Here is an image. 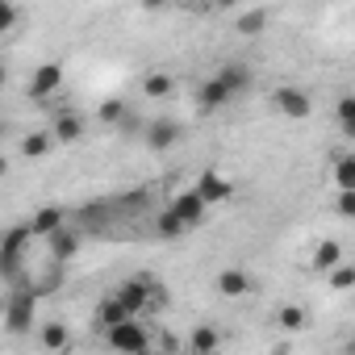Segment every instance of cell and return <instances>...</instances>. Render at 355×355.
<instances>
[{"mask_svg": "<svg viewBox=\"0 0 355 355\" xmlns=\"http://www.w3.org/2000/svg\"><path fill=\"white\" fill-rule=\"evenodd\" d=\"M343 218H355V189H338V205H334Z\"/></svg>", "mask_w": 355, "mask_h": 355, "instance_id": "obj_30", "label": "cell"}, {"mask_svg": "<svg viewBox=\"0 0 355 355\" xmlns=\"http://www.w3.org/2000/svg\"><path fill=\"white\" fill-rule=\"evenodd\" d=\"M276 322H280L284 334H297V330L305 326V309H301V305H284V309L276 313Z\"/></svg>", "mask_w": 355, "mask_h": 355, "instance_id": "obj_23", "label": "cell"}, {"mask_svg": "<svg viewBox=\"0 0 355 355\" xmlns=\"http://www.w3.org/2000/svg\"><path fill=\"white\" fill-rule=\"evenodd\" d=\"M230 101H234V96L226 92V84H222L218 76H209V80L197 88V109H201V113H218V109H226Z\"/></svg>", "mask_w": 355, "mask_h": 355, "instance_id": "obj_9", "label": "cell"}, {"mask_svg": "<svg viewBox=\"0 0 355 355\" xmlns=\"http://www.w3.org/2000/svg\"><path fill=\"white\" fill-rule=\"evenodd\" d=\"M51 138H55V146H71V142H80L84 138V121L76 117V113H59L55 121H51V130H46Z\"/></svg>", "mask_w": 355, "mask_h": 355, "instance_id": "obj_12", "label": "cell"}, {"mask_svg": "<svg viewBox=\"0 0 355 355\" xmlns=\"http://www.w3.org/2000/svg\"><path fill=\"white\" fill-rule=\"evenodd\" d=\"M189 351H193V355H218V351H222V330L209 326V322L197 326V330L189 334Z\"/></svg>", "mask_w": 355, "mask_h": 355, "instance_id": "obj_14", "label": "cell"}, {"mask_svg": "<svg viewBox=\"0 0 355 355\" xmlns=\"http://www.w3.org/2000/svg\"><path fill=\"white\" fill-rule=\"evenodd\" d=\"M218 80L226 84V92H230V96H239V92H247V88H251V67H247V63H222Z\"/></svg>", "mask_w": 355, "mask_h": 355, "instance_id": "obj_15", "label": "cell"}, {"mask_svg": "<svg viewBox=\"0 0 355 355\" xmlns=\"http://www.w3.org/2000/svg\"><path fill=\"white\" fill-rule=\"evenodd\" d=\"M30 226H13L5 239H0V272H5V276H13L17 272V259L26 255V247H30Z\"/></svg>", "mask_w": 355, "mask_h": 355, "instance_id": "obj_5", "label": "cell"}, {"mask_svg": "<svg viewBox=\"0 0 355 355\" xmlns=\"http://www.w3.org/2000/svg\"><path fill=\"white\" fill-rule=\"evenodd\" d=\"M51 150H55V138H51L46 130H34V134L21 138V159H42V155H51Z\"/></svg>", "mask_w": 355, "mask_h": 355, "instance_id": "obj_18", "label": "cell"}, {"mask_svg": "<svg viewBox=\"0 0 355 355\" xmlns=\"http://www.w3.org/2000/svg\"><path fill=\"white\" fill-rule=\"evenodd\" d=\"M167 214H171L175 222H180L184 230H193V226H201V222H205V205H201V197H197L193 189L175 197V201L167 205Z\"/></svg>", "mask_w": 355, "mask_h": 355, "instance_id": "obj_7", "label": "cell"}, {"mask_svg": "<svg viewBox=\"0 0 355 355\" xmlns=\"http://www.w3.org/2000/svg\"><path fill=\"white\" fill-rule=\"evenodd\" d=\"M338 263H343V247H338L334 239H326V243L313 251V259H309V268H313V272H334Z\"/></svg>", "mask_w": 355, "mask_h": 355, "instance_id": "obj_17", "label": "cell"}, {"mask_svg": "<svg viewBox=\"0 0 355 355\" xmlns=\"http://www.w3.org/2000/svg\"><path fill=\"white\" fill-rule=\"evenodd\" d=\"M175 142H180V121L159 117V121L146 125V146H150V150H167V146H175Z\"/></svg>", "mask_w": 355, "mask_h": 355, "instance_id": "obj_11", "label": "cell"}, {"mask_svg": "<svg viewBox=\"0 0 355 355\" xmlns=\"http://www.w3.org/2000/svg\"><path fill=\"white\" fill-rule=\"evenodd\" d=\"M55 230H63V209H59V205H42V209L30 218V234H42V239H51Z\"/></svg>", "mask_w": 355, "mask_h": 355, "instance_id": "obj_16", "label": "cell"}, {"mask_svg": "<svg viewBox=\"0 0 355 355\" xmlns=\"http://www.w3.org/2000/svg\"><path fill=\"white\" fill-rule=\"evenodd\" d=\"M59 88H63V63H38L26 92H30V101H51Z\"/></svg>", "mask_w": 355, "mask_h": 355, "instance_id": "obj_4", "label": "cell"}, {"mask_svg": "<svg viewBox=\"0 0 355 355\" xmlns=\"http://www.w3.org/2000/svg\"><path fill=\"white\" fill-rule=\"evenodd\" d=\"M155 355H159V351H155Z\"/></svg>", "mask_w": 355, "mask_h": 355, "instance_id": "obj_34", "label": "cell"}, {"mask_svg": "<svg viewBox=\"0 0 355 355\" xmlns=\"http://www.w3.org/2000/svg\"><path fill=\"white\" fill-rule=\"evenodd\" d=\"M5 171H9V159H0V175H5Z\"/></svg>", "mask_w": 355, "mask_h": 355, "instance_id": "obj_33", "label": "cell"}, {"mask_svg": "<svg viewBox=\"0 0 355 355\" xmlns=\"http://www.w3.org/2000/svg\"><path fill=\"white\" fill-rule=\"evenodd\" d=\"M67 334H71V330H67L63 322H51V326H42V347H46V351H63V347H67Z\"/></svg>", "mask_w": 355, "mask_h": 355, "instance_id": "obj_24", "label": "cell"}, {"mask_svg": "<svg viewBox=\"0 0 355 355\" xmlns=\"http://www.w3.org/2000/svg\"><path fill=\"white\" fill-rule=\"evenodd\" d=\"M34 309H38V297H34V293H13L9 305H5V330H9V334H30Z\"/></svg>", "mask_w": 355, "mask_h": 355, "instance_id": "obj_3", "label": "cell"}, {"mask_svg": "<svg viewBox=\"0 0 355 355\" xmlns=\"http://www.w3.org/2000/svg\"><path fill=\"white\" fill-rule=\"evenodd\" d=\"M338 121L347 134H355V96H338Z\"/></svg>", "mask_w": 355, "mask_h": 355, "instance_id": "obj_28", "label": "cell"}, {"mask_svg": "<svg viewBox=\"0 0 355 355\" xmlns=\"http://www.w3.org/2000/svg\"><path fill=\"white\" fill-rule=\"evenodd\" d=\"M113 297L125 305V313L134 318V313H142V309H150V280H121L117 288H113Z\"/></svg>", "mask_w": 355, "mask_h": 355, "instance_id": "obj_8", "label": "cell"}, {"mask_svg": "<svg viewBox=\"0 0 355 355\" xmlns=\"http://www.w3.org/2000/svg\"><path fill=\"white\" fill-rule=\"evenodd\" d=\"M5 80H9V71H5V63H0V88H5Z\"/></svg>", "mask_w": 355, "mask_h": 355, "instance_id": "obj_32", "label": "cell"}, {"mask_svg": "<svg viewBox=\"0 0 355 355\" xmlns=\"http://www.w3.org/2000/svg\"><path fill=\"white\" fill-rule=\"evenodd\" d=\"M105 343H109L117 355H150V330H146L138 318H130V322L105 330Z\"/></svg>", "mask_w": 355, "mask_h": 355, "instance_id": "obj_1", "label": "cell"}, {"mask_svg": "<svg viewBox=\"0 0 355 355\" xmlns=\"http://www.w3.org/2000/svg\"><path fill=\"white\" fill-rule=\"evenodd\" d=\"M193 193L201 197V205L209 209V205H226L230 197H234V184L226 180V175L218 171V167H205L201 175H197V184H193Z\"/></svg>", "mask_w": 355, "mask_h": 355, "instance_id": "obj_2", "label": "cell"}, {"mask_svg": "<svg viewBox=\"0 0 355 355\" xmlns=\"http://www.w3.org/2000/svg\"><path fill=\"white\" fill-rule=\"evenodd\" d=\"M96 117H101L105 125H117V121H125L130 113H125V101H117V96H109V101H101V109H96Z\"/></svg>", "mask_w": 355, "mask_h": 355, "instance_id": "obj_22", "label": "cell"}, {"mask_svg": "<svg viewBox=\"0 0 355 355\" xmlns=\"http://www.w3.org/2000/svg\"><path fill=\"white\" fill-rule=\"evenodd\" d=\"M17 21H21V13H17V9L9 5V0H0V34H9V30H13Z\"/></svg>", "mask_w": 355, "mask_h": 355, "instance_id": "obj_29", "label": "cell"}, {"mask_svg": "<svg viewBox=\"0 0 355 355\" xmlns=\"http://www.w3.org/2000/svg\"><path fill=\"white\" fill-rule=\"evenodd\" d=\"M255 288V280L243 272V268H222L218 272V293L226 297V301H239V297H247Z\"/></svg>", "mask_w": 355, "mask_h": 355, "instance_id": "obj_10", "label": "cell"}, {"mask_svg": "<svg viewBox=\"0 0 355 355\" xmlns=\"http://www.w3.org/2000/svg\"><path fill=\"white\" fill-rule=\"evenodd\" d=\"M155 234H159V239H163V243H175V239H184V234H189V230H184V226H180V222H175V218H171V214H167V209H163V214H159V218H155Z\"/></svg>", "mask_w": 355, "mask_h": 355, "instance_id": "obj_21", "label": "cell"}, {"mask_svg": "<svg viewBox=\"0 0 355 355\" xmlns=\"http://www.w3.org/2000/svg\"><path fill=\"white\" fill-rule=\"evenodd\" d=\"M288 351H293V347H288V343H280V347H276L272 355H288Z\"/></svg>", "mask_w": 355, "mask_h": 355, "instance_id": "obj_31", "label": "cell"}, {"mask_svg": "<svg viewBox=\"0 0 355 355\" xmlns=\"http://www.w3.org/2000/svg\"><path fill=\"white\" fill-rule=\"evenodd\" d=\"M276 113H284V117H293V121H305L309 113H313V101H309V92L305 88H276Z\"/></svg>", "mask_w": 355, "mask_h": 355, "instance_id": "obj_6", "label": "cell"}, {"mask_svg": "<svg viewBox=\"0 0 355 355\" xmlns=\"http://www.w3.org/2000/svg\"><path fill=\"white\" fill-rule=\"evenodd\" d=\"M330 288H334V293H351V288H355V268L338 263V268L330 272Z\"/></svg>", "mask_w": 355, "mask_h": 355, "instance_id": "obj_26", "label": "cell"}, {"mask_svg": "<svg viewBox=\"0 0 355 355\" xmlns=\"http://www.w3.org/2000/svg\"><path fill=\"white\" fill-rule=\"evenodd\" d=\"M171 76L167 71H150V76H142V92L150 96V101H163V96H171Z\"/></svg>", "mask_w": 355, "mask_h": 355, "instance_id": "obj_20", "label": "cell"}, {"mask_svg": "<svg viewBox=\"0 0 355 355\" xmlns=\"http://www.w3.org/2000/svg\"><path fill=\"white\" fill-rule=\"evenodd\" d=\"M96 318H101V326L105 330H113V326H121V322H130V313H125V305L109 293L105 301H101V309H96Z\"/></svg>", "mask_w": 355, "mask_h": 355, "instance_id": "obj_19", "label": "cell"}, {"mask_svg": "<svg viewBox=\"0 0 355 355\" xmlns=\"http://www.w3.org/2000/svg\"><path fill=\"white\" fill-rule=\"evenodd\" d=\"M263 26H268V13L263 9H251V13L239 17V34H263Z\"/></svg>", "mask_w": 355, "mask_h": 355, "instance_id": "obj_25", "label": "cell"}, {"mask_svg": "<svg viewBox=\"0 0 355 355\" xmlns=\"http://www.w3.org/2000/svg\"><path fill=\"white\" fill-rule=\"evenodd\" d=\"M334 180H338V189H355V159L351 155H343L334 163Z\"/></svg>", "mask_w": 355, "mask_h": 355, "instance_id": "obj_27", "label": "cell"}, {"mask_svg": "<svg viewBox=\"0 0 355 355\" xmlns=\"http://www.w3.org/2000/svg\"><path fill=\"white\" fill-rule=\"evenodd\" d=\"M46 243H51V259H55L59 268H63V263H71V259L80 255V234H76V230H67V226H63V230H55Z\"/></svg>", "mask_w": 355, "mask_h": 355, "instance_id": "obj_13", "label": "cell"}]
</instances>
